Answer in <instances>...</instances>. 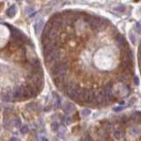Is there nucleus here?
<instances>
[{"label":"nucleus","instance_id":"f257e3e1","mask_svg":"<svg viewBox=\"0 0 141 141\" xmlns=\"http://www.w3.org/2000/svg\"><path fill=\"white\" fill-rule=\"evenodd\" d=\"M115 41H116V44L119 49H123L125 48H129V44L127 42L126 39L122 35V34H118L115 36Z\"/></svg>","mask_w":141,"mask_h":141},{"label":"nucleus","instance_id":"f03ea898","mask_svg":"<svg viewBox=\"0 0 141 141\" xmlns=\"http://www.w3.org/2000/svg\"><path fill=\"white\" fill-rule=\"evenodd\" d=\"M13 99L15 101H21L24 99V87L19 86L13 89Z\"/></svg>","mask_w":141,"mask_h":141},{"label":"nucleus","instance_id":"7ed1b4c3","mask_svg":"<svg viewBox=\"0 0 141 141\" xmlns=\"http://www.w3.org/2000/svg\"><path fill=\"white\" fill-rule=\"evenodd\" d=\"M17 10H16V6H12L6 11V15H7L9 18H13V17L16 15Z\"/></svg>","mask_w":141,"mask_h":141},{"label":"nucleus","instance_id":"20e7f679","mask_svg":"<svg viewBox=\"0 0 141 141\" xmlns=\"http://www.w3.org/2000/svg\"><path fill=\"white\" fill-rule=\"evenodd\" d=\"M42 26H43V20H39L38 21L36 22V23L34 25V31H35V34L38 35L39 34H40L41 32V29H42Z\"/></svg>","mask_w":141,"mask_h":141},{"label":"nucleus","instance_id":"39448f33","mask_svg":"<svg viewBox=\"0 0 141 141\" xmlns=\"http://www.w3.org/2000/svg\"><path fill=\"white\" fill-rule=\"evenodd\" d=\"M130 134H131V135L137 136V135H139V134H140L141 130H140V128H139L138 126H137V125H134V126H132L131 128H130Z\"/></svg>","mask_w":141,"mask_h":141},{"label":"nucleus","instance_id":"423d86ee","mask_svg":"<svg viewBox=\"0 0 141 141\" xmlns=\"http://www.w3.org/2000/svg\"><path fill=\"white\" fill-rule=\"evenodd\" d=\"M74 105L72 104V103H67L66 105H65V107L63 108V110H64L65 113H67V114H70L72 111L74 110Z\"/></svg>","mask_w":141,"mask_h":141},{"label":"nucleus","instance_id":"0eeeda50","mask_svg":"<svg viewBox=\"0 0 141 141\" xmlns=\"http://www.w3.org/2000/svg\"><path fill=\"white\" fill-rule=\"evenodd\" d=\"M130 119H131L133 122H139L141 120V115L139 114L138 112H135L131 115Z\"/></svg>","mask_w":141,"mask_h":141},{"label":"nucleus","instance_id":"6e6552de","mask_svg":"<svg viewBox=\"0 0 141 141\" xmlns=\"http://www.w3.org/2000/svg\"><path fill=\"white\" fill-rule=\"evenodd\" d=\"M90 114H91V110L88 109H84L83 110L81 111V115L83 117H86V116H89Z\"/></svg>","mask_w":141,"mask_h":141},{"label":"nucleus","instance_id":"1a4fd4ad","mask_svg":"<svg viewBox=\"0 0 141 141\" xmlns=\"http://www.w3.org/2000/svg\"><path fill=\"white\" fill-rule=\"evenodd\" d=\"M114 10L119 12V13H123V12L126 10V7H125L124 6H116V7H115Z\"/></svg>","mask_w":141,"mask_h":141},{"label":"nucleus","instance_id":"9d476101","mask_svg":"<svg viewBox=\"0 0 141 141\" xmlns=\"http://www.w3.org/2000/svg\"><path fill=\"white\" fill-rule=\"evenodd\" d=\"M20 124H21V121H20V118H15L13 120V125H14L16 128H20Z\"/></svg>","mask_w":141,"mask_h":141},{"label":"nucleus","instance_id":"9b49d317","mask_svg":"<svg viewBox=\"0 0 141 141\" xmlns=\"http://www.w3.org/2000/svg\"><path fill=\"white\" fill-rule=\"evenodd\" d=\"M29 129H28V126H27V125H24V126H22L21 128H20V132H21L22 134H27V132H28Z\"/></svg>","mask_w":141,"mask_h":141},{"label":"nucleus","instance_id":"f8f14e48","mask_svg":"<svg viewBox=\"0 0 141 141\" xmlns=\"http://www.w3.org/2000/svg\"><path fill=\"white\" fill-rule=\"evenodd\" d=\"M26 12H27V14L31 15V14H32V13H34V7H31V6H27V7L26 8Z\"/></svg>","mask_w":141,"mask_h":141},{"label":"nucleus","instance_id":"ddd939ff","mask_svg":"<svg viewBox=\"0 0 141 141\" xmlns=\"http://www.w3.org/2000/svg\"><path fill=\"white\" fill-rule=\"evenodd\" d=\"M124 109H125V107H123V106H119V107L114 108V111H116V112H119V111L123 110Z\"/></svg>","mask_w":141,"mask_h":141},{"label":"nucleus","instance_id":"4468645a","mask_svg":"<svg viewBox=\"0 0 141 141\" xmlns=\"http://www.w3.org/2000/svg\"><path fill=\"white\" fill-rule=\"evenodd\" d=\"M129 35H130V41L132 42V43H135L136 38L134 37L133 34H132V31H130V34H129Z\"/></svg>","mask_w":141,"mask_h":141},{"label":"nucleus","instance_id":"2eb2a0df","mask_svg":"<svg viewBox=\"0 0 141 141\" xmlns=\"http://www.w3.org/2000/svg\"><path fill=\"white\" fill-rule=\"evenodd\" d=\"M115 137H116L117 139H120V138H121V137H122V133H121V131H120V130H117V131L115 132Z\"/></svg>","mask_w":141,"mask_h":141},{"label":"nucleus","instance_id":"dca6fc26","mask_svg":"<svg viewBox=\"0 0 141 141\" xmlns=\"http://www.w3.org/2000/svg\"><path fill=\"white\" fill-rule=\"evenodd\" d=\"M137 59H138L139 67H140V69H141V51H138V53H137Z\"/></svg>","mask_w":141,"mask_h":141},{"label":"nucleus","instance_id":"f3484780","mask_svg":"<svg viewBox=\"0 0 141 141\" xmlns=\"http://www.w3.org/2000/svg\"><path fill=\"white\" fill-rule=\"evenodd\" d=\"M134 82H135L136 86H138L139 85V80H138V77L137 76H134Z\"/></svg>","mask_w":141,"mask_h":141},{"label":"nucleus","instance_id":"a211bd4d","mask_svg":"<svg viewBox=\"0 0 141 141\" xmlns=\"http://www.w3.org/2000/svg\"><path fill=\"white\" fill-rule=\"evenodd\" d=\"M136 27H137L138 32H141V23L140 22H137V23L136 24Z\"/></svg>","mask_w":141,"mask_h":141},{"label":"nucleus","instance_id":"6ab92c4d","mask_svg":"<svg viewBox=\"0 0 141 141\" xmlns=\"http://www.w3.org/2000/svg\"><path fill=\"white\" fill-rule=\"evenodd\" d=\"M57 127H58V123H56V122H55V123H52V129L53 130H57Z\"/></svg>","mask_w":141,"mask_h":141},{"label":"nucleus","instance_id":"aec40b11","mask_svg":"<svg viewBox=\"0 0 141 141\" xmlns=\"http://www.w3.org/2000/svg\"><path fill=\"white\" fill-rule=\"evenodd\" d=\"M84 141H94V140H93V138L90 136H87V137H85V139H84Z\"/></svg>","mask_w":141,"mask_h":141},{"label":"nucleus","instance_id":"412c9836","mask_svg":"<svg viewBox=\"0 0 141 141\" xmlns=\"http://www.w3.org/2000/svg\"><path fill=\"white\" fill-rule=\"evenodd\" d=\"M9 141H20V140L18 138V137H12V138L10 139Z\"/></svg>","mask_w":141,"mask_h":141},{"label":"nucleus","instance_id":"4be33fe9","mask_svg":"<svg viewBox=\"0 0 141 141\" xmlns=\"http://www.w3.org/2000/svg\"><path fill=\"white\" fill-rule=\"evenodd\" d=\"M140 12H141V8H140Z\"/></svg>","mask_w":141,"mask_h":141},{"label":"nucleus","instance_id":"5701e85b","mask_svg":"<svg viewBox=\"0 0 141 141\" xmlns=\"http://www.w3.org/2000/svg\"><path fill=\"white\" fill-rule=\"evenodd\" d=\"M19 1H20V0H19Z\"/></svg>","mask_w":141,"mask_h":141}]
</instances>
